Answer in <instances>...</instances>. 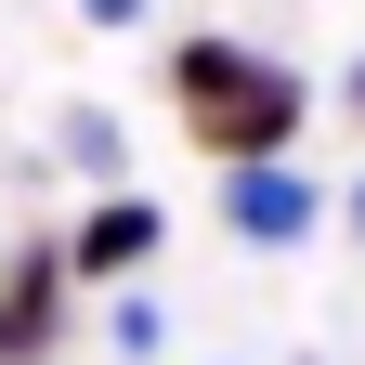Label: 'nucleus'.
Returning <instances> with one entry per match:
<instances>
[{"instance_id": "obj_1", "label": "nucleus", "mask_w": 365, "mask_h": 365, "mask_svg": "<svg viewBox=\"0 0 365 365\" xmlns=\"http://www.w3.org/2000/svg\"><path fill=\"white\" fill-rule=\"evenodd\" d=\"M170 105H182V144H209L222 170H261V157H287L300 144V66H274L248 53V39H182L170 53Z\"/></svg>"}, {"instance_id": "obj_5", "label": "nucleus", "mask_w": 365, "mask_h": 365, "mask_svg": "<svg viewBox=\"0 0 365 365\" xmlns=\"http://www.w3.org/2000/svg\"><path fill=\"white\" fill-rule=\"evenodd\" d=\"M352 235H365V182H352Z\"/></svg>"}, {"instance_id": "obj_4", "label": "nucleus", "mask_w": 365, "mask_h": 365, "mask_svg": "<svg viewBox=\"0 0 365 365\" xmlns=\"http://www.w3.org/2000/svg\"><path fill=\"white\" fill-rule=\"evenodd\" d=\"M157 235H170V222H157L144 196H105V209L78 222V248H66V261H78V274H130V261H144Z\"/></svg>"}, {"instance_id": "obj_6", "label": "nucleus", "mask_w": 365, "mask_h": 365, "mask_svg": "<svg viewBox=\"0 0 365 365\" xmlns=\"http://www.w3.org/2000/svg\"><path fill=\"white\" fill-rule=\"evenodd\" d=\"M352 118H365V66H352Z\"/></svg>"}, {"instance_id": "obj_3", "label": "nucleus", "mask_w": 365, "mask_h": 365, "mask_svg": "<svg viewBox=\"0 0 365 365\" xmlns=\"http://www.w3.org/2000/svg\"><path fill=\"white\" fill-rule=\"evenodd\" d=\"M53 313H66V261L39 248L0 274V365H26V352H53Z\"/></svg>"}, {"instance_id": "obj_2", "label": "nucleus", "mask_w": 365, "mask_h": 365, "mask_svg": "<svg viewBox=\"0 0 365 365\" xmlns=\"http://www.w3.org/2000/svg\"><path fill=\"white\" fill-rule=\"evenodd\" d=\"M222 222H235L248 248H300L313 222H327V196H313V170L261 157V170H222Z\"/></svg>"}]
</instances>
